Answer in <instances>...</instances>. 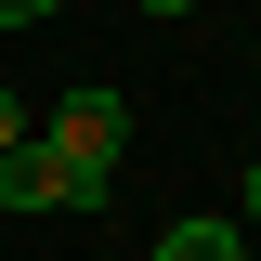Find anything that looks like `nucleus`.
Listing matches in <instances>:
<instances>
[{"instance_id": "obj_6", "label": "nucleus", "mask_w": 261, "mask_h": 261, "mask_svg": "<svg viewBox=\"0 0 261 261\" xmlns=\"http://www.w3.org/2000/svg\"><path fill=\"white\" fill-rule=\"evenodd\" d=\"M248 222H261V157H248Z\"/></svg>"}, {"instance_id": "obj_1", "label": "nucleus", "mask_w": 261, "mask_h": 261, "mask_svg": "<svg viewBox=\"0 0 261 261\" xmlns=\"http://www.w3.org/2000/svg\"><path fill=\"white\" fill-rule=\"evenodd\" d=\"M39 144H53V157L79 170V183H118V144H130V105L105 92V79H79V92H65L53 118H39Z\"/></svg>"}, {"instance_id": "obj_2", "label": "nucleus", "mask_w": 261, "mask_h": 261, "mask_svg": "<svg viewBox=\"0 0 261 261\" xmlns=\"http://www.w3.org/2000/svg\"><path fill=\"white\" fill-rule=\"evenodd\" d=\"M0 209H13V222H39V209H105V183H79V170L27 130V144H0Z\"/></svg>"}, {"instance_id": "obj_4", "label": "nucleus", "mask_w": 261, "mask_h": 261, "mask_svg": "<svg viewBox=\"0 0 261 261\" xmlns=\"http://www.w3.org/2000/svg\"><path fill=\"white\" fill-rule=\"evenodd\" d=\"M53 13H65V0H0V27H53Z\"/></svg>"}, {"instance_id": "obj_3", "label": "nucleus", "mask_w": 261, "mask_h": 261, "mask_svg": "<svg viewBox=\"0 0 261 261\" xmlns=\"http://www.w3.org/2000/svg\"><path fill=\"white\" fill-rule=\"evenodd\" d=\"M157 261H248V235H235L222 209H196V222H170V235H157Z\"/></svg>"}, {"instance_id": "obj_7", "label": "nucleus", "mask_w": 261, "mask_h": 261, "mask_svg": "<svg viewBox=\"0 0 261 261\" xmlns=\"http://www.w3.org/2000/svg\"><path fill=\"white\" fill-rule=\"evenodd\" d=\"M144 13H196V0H144Z\"/></svg>"}, {"instance_id": "obj_5", "label": "nucleus", "mask_w": 261, "mask_h": 261, "mask_svg": "<svg viewBox=\"0 0 261 261\" xmlns=\"http://www.w3.org/2000/svg\"><path fill=\"white\" fill-rule=\"evenodd\" d=\"M0 144H27V105H13V92H0Z\"/></svg>"}]
</instances>
